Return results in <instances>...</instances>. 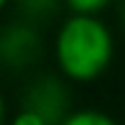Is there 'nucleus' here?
Instances as JSON below:
<instances>
[{
  "instance_id": "20e7f679",
  "label": "nucleus",
  "mask_w": 125,
  "mask_h": 125,
  "mask_svg": "<svg viewBox=\"0 0 125 125\" xmlns=\"http://www.w3.org/2000/svg\"><path fill=\"white\" fill-rule=\"evenodd\" d=\"M61 125H118V123L101 110H79V113H69Z\"/></svg>"
},
{
  "instance_id": "39448f33",
  "label": "nucleus",
  "mask_w": 125,
  "mask_h": 125,
  "mask_svg": "<svg viewBox=\"0 0 125 125\" xmlns=\"http://www.w3.org/2000/svg\"><path fill=\"white\" fill-rule=\"evenodd\" d=\"M17 10L30 20L47 17L56 10V0H17Z\"/></svg>"
},
{
  "instance_id": "423d86ee",
  "label": "nucleus",
  "mask_w": 125,
  "mask_h": 125,
  "mask_svg": "<svg viewBox=\"0 0 125 125\" xmlns=\"http://www.w3.org/2000/svg\"><path fill=\"white\" fill-rule=\"evenodd\" d=\"M66 5L74 15H91L96 17L101 10H105L110 5V0H66Z\"/></svg>"
},
{
  "instance_id": "7ed1b4c3",
  "label": "nucleus",
  "mask_w": 125,
  "mask_h": 125,
  "mask_svg": "<svg viewBox=\"0 0 125 125\" xmlns=\"http://www.w3.org/2000/svg\"><path fill=\"white\" fill-rule=\"evenodd\" d=\"M39 37L30 25H12L3 32L0 54L8 66H27L39 52Z\"/></svg>"
},
{
  "instance_id": "f03ea898",
  "label": "nucleus",
  "mask_w": 125,
  "mask_h": 125,
  "mask_svg": "<svg viewBox=\"0 0 125 125\" xmlns=\"http://www.w3.org/2000/svg\"><path fill=\"white\" fill-rule=\"evenodd\" d=\"M66 103H69V96L61 81L54 76H44L30 86V91L25 93L22 108L39 113L49 125H61L66 120Z\"/></svg>"
},
{
  "instance_id": "1a4fd4ad",
  "label": "nucleus",
  "mask_w": 125,
  "mask_h": 125,
  "mask_svg": "<svg viewBox=\"0 0 125 125\" xmlns=\"http://www.w3.org/2000/svg\"><path fill=\"white\" fill-rule=\"evenodd\" d=\"M8 3H10V0H0V5H8Z\"/></svg>"
},
{
  "instance_id": "0eeeda50",
  "label": "nucleus",
  "mask_w": 125,
  "mask_h": 125,
  "mask_svg": "<svg viewBox=\"0 0 125 125\" xmlns=\"http://www.w3.org/2000/svg\"><path fill=\"white\" fill-rule=\"evenodd\" d=\"M10 125H49L39 113L30 110V108H20L12 118H10Z\"/></svg>"
},
{
  "instance_id": "f257e3e1",
  "label": "nucleus",
  "mask_w": 125,
  "mask_h": 125,
  "mask_svg": "<svg viewBox=\"0 0 125 125\" xmlns=\"http://www.w3.org/2000/svg\"><path fill=\"white\" fill-rule=\"evenodd\" d=\"M54 56L66 79L79 83L93 81L113 59V34L98 17L71 15L56 32Z\"/></svg>"
},
{
  "instance_id": "6e6552de",
  "label": "nucleus",
  "mask_w": 125,
  "mask_h": 125,
  "mask_svg": "<svg viewBox=\"0 0 125 125\" xmlns=\"http://www.w3.org/2000/svg\"><path fill=\"white\" fill-rule=\"evenodd\" d=\"M123 22H125V0H123Z\"/></svg>"
}]
</instances>
